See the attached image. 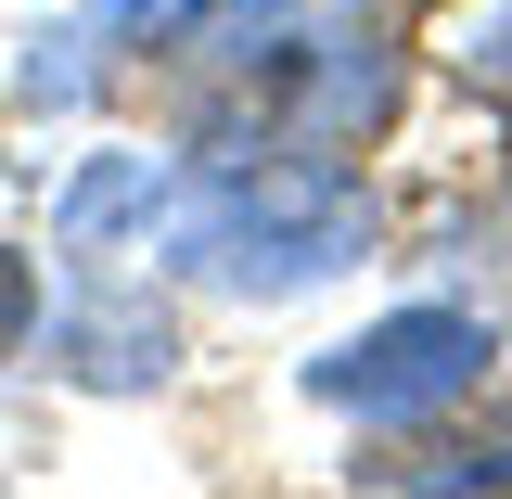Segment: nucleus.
<instances>
[{"label": "nucleus", "mask_w": 512, "mask_h": 499, "mask_svg": "<svg viewBox=\"0 0 512 499\" xmlns=\"http://www.w3.org/2000/svg\"><path fill=\"white\" fill-rule=\"evenodd\" d=\"M256 13H295V0H244V26H256Z\"/></svg>", "instance_id": "obj_8"}, {"label": "nucleus", "mask_w": 512, "mask_h": 499, "mask_svg": "<svg viewBox=\"0 0 512 499\" xmlns=\"http://www.w3.org/2000/svg\"><path fill=\"white\" fill-rule=\"evenodd\" d=\"M359 244H372V192L333 154H295V141L218 167V180H180V205H167V256L231 282V295H308Z\"/></svg>", "instance_id": "obj_1"}, {"label": "nucleus", "mask_w": 512, "mask_h": 499, "mask_svg": "<svg viewBox=\"0 0 512 499\" xmlns=\"http://www.w3.org/2000/svg\"><path fill=\"white\" fill-rule=\"evenodd\" d=\"M26 333H39V282H26V256L0 244V359H13Z\"/></svg>", "instance_id": "obj_7"}, {"label": "nucleus", "mask_w": 512, "mask_h": 499, "mask_svg": "<svg viewBox=\"0 0 512 499\" xmlns=\"http://www.w3.org/2000/svg\"><path fill=\"white\" fill-rule=\"evenodd\" d=\"M52 359L77 384H103V397H141V384L180 372V333H167L154 295H77V308L52 320Z\"/></svg>", "instance_id": "obj_3"}, {"label": "nucleus", "mask_w": 512, "mask_h": 499, "mask_svg": "<svg viewBox=\"0 0 512 499\" xmlns=\"http://www.w3.org/2000/svg\"><path fill=\"white\" fill-rule=\"evenodd\" d=\"M77 13H90V26H116V39H180L205 0H77Z\"/></svg>", "instance_id": "obj_6"}, {"label": "nucleus", "mask_w": 512, "mask_h": 499, "mask_svg": "<svg viewBox=\"0 0 512 499\" xmlns=\"http://www.w3.org/2000/svg\"><path fill=\"white\" fill-rule=\"evenodd\" d=\"M487 320L474 308H384L372 333L320 346L308 359V397L320 410H359V423H423V410H461L487 384Z\"/></svg>", "instance_id": "obj_2"}, {"label": "nucleus", "mask_w": 512, "mask_h": 499, "mask_svg": "<svg viewBox=\"0 0 512 499\" xmlns=\"http://www.w3.org/2000/svg\"><path fill=\"white\" fill-rule=\"evenodd\" d=\"M372 487H512V436H474V448H410V461H372Z\"/></svg>", "instance_id": "obj_5"}, {"label": "nucleus", "mask_w": 512, "mask_h": 499, "mask_svg": "<svg viewBox=\"0 0 512 499\" xmlns=\"http://www.w3.org/2000/svg\"><path fill=\"white\" fill-rule=\"evenodd\" d=\"M167 205H180V167L167 154H90L64 180V256H116V231L167 244Z\"/></svg>", "instance_id": "obj_4"}]
</instances>
